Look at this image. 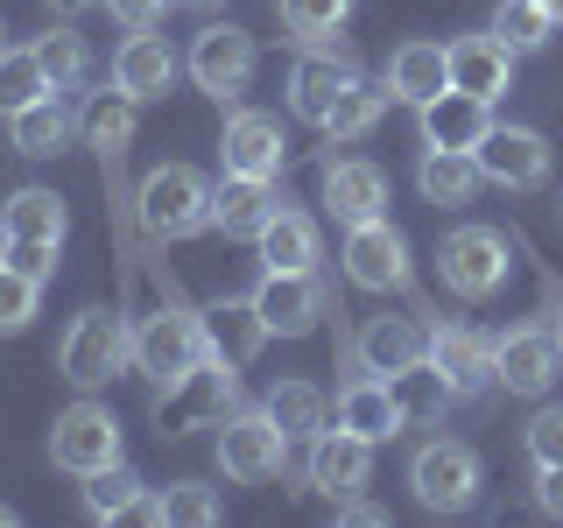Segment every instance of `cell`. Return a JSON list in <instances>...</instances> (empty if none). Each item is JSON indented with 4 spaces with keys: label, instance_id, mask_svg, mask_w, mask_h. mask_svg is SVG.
I'll list each match as a JSON object with an SVG mask.
<instances>
[{
    "label": "cell",
    "instance_id": "obj_9",
    "mask_svg": "<svg viewBox=\"0 0 563 528\" xmlns=\"http://www.w3.org/2000/svg\"><path fill=\"white\" fill-rule=\"evenodd\" d=\"M352 85H360V57L324 35V43H310L303 57H296V70H289V113L310 120V128H324L331 106H339Z\"/></svg>",
    "mask_w": 563,
    "mask_h": 528
},
{
    "label": "cell",
    "instance_id": "obj_2",
    "mask_svg": "<svg viewBox=\"0 0 563 528\" xmlns=\"http://www.w3.org/2000/svg\"><path fill=\"white\" fill-rule=\"evenodd\" d=\"M134 211H141V233L148 240H198L211 233V184L190 163H169V169H148L134 190Z\"/></svg>",
    "mask_w": 563,
    "mask_h": 528
},
{
    "label": "cell",
    "instance_id": "obj_42",
    "mask_svg": "<svg viewBox=\"0 0 563 528\" xmlns=\"http://www.w3.org/2000/svg\"><path fill=\"white\" fill-rule=\"evenodd\" d=\"M528 458L536 465H563V409H542L528 422Z\"/></svg>",
    "mask_w": 563,
    "mask_h": 528
},
{
    "label": "cell",
    "instance_id": "obj_24",
    "mask_svg": "<svg viewBox=\"0 0 563 528\" xmlns=\"http://www.w3.org/2000/svg\"><path fill=\"white\" fill-rule=\"evenodd\" d=\"M422 120V148H479L493 128V106L472 92H437L430 106H416Z\"/></svg>",
    "mask_w": 563,
    "mask_h": 528
},
{
    "label": "cell",
    "instance_id": "obj_11",
    "mask_svg": "<svg viewBox=\"0 0 563 528\" xmlns=\"http://www.w3.org/2000/svg\"><path fill=\"white\" fill-rule=\"evenodd\" d=\"M430 366L451 381L457 402H486L500 387V366H493V339L472 324H451V317H430Z\"/></svg>",
    "mask_w": 563,
    "mask_h": 528
},
{
    "label": "cell",
    "instance_id": "obj_48",
    "mask_svg": "<svg viewBox=\"0 0 563 528\" xmlns=\"http://www.w3.org/2000/svg\"><path fill=\"white\" fill-rule=\"evenodd\" d=\"M542 8H550V22H556V29H563V0H542Z\"/></svg>",
    "mask_w": 563,
    "mask_h": 528
},
{
    "label": "cell",
    "instance_id": "obj_23",
    "mask_svg": "<svg viewBox=\"0 0 563 528\" xmlns=\"http://www.w3.org/2000/svg\"><path fill=\"white\" fill-rule=\"evenodd\" d=\"M176 70H184V64H176V50L163 43V35H148V29H134L128 43L113 50V85L128 99H141V106H148V99H169L176 92Z\"/></svg>",
    "mask_w": 563,
    "mask_h": 528
},
{
    "label": "cell",
    "instance_id": "obj_35",
    "mask_svg": "<svg viewBox=\"0 0 563 528\" xmlns=\"http://www.w3.org/2000/svg\"><path fill=\"white\" fill-rule=\"evenodd\" d=\"M261 409H268V416H275V422H282V430H289V437H317V430H324V422H331V402L317 395L310 381H275Z\"/></svg>",
    "mask_w": 563,
    "mask_h": 528
},
{
    "label": "cell",
    "instance_id": "obj_10",
    "mask_svg": "<svg viewBox=\"0 0 563 528\" xmlns=\"http://www.w3.org/2000/svg\"><path fill=\"white\" fill-rule=\"evenodd\" d=\"M345 282L352 289H374V296H395L409 289L416 268H409V240L395 233V219H366V226H345Z\"/></svg>",
    "mask_w": 563,
    "mask_h": 528
},
{
    "label": "cell",
    "instance_id": "obj_37",
    "mask_svg": "<svg viewBox=\"0 0 563 528\" xmlns=\"http://www.w3.org/2000/svg\"><path fill=\"white\" fill-rule=\"evenodd\" d=\"M493 35H500L507 50H542L556 35V22H550V8H542V0H500V8H493Z\"/></svg>",
    "mask_w": 563,
    "mask_h": 528
},
{
    "label": "cell",
    "instance_id": "obj_17",
    "mask_svg": "<svg viewBox=\"0 0 563 528\" xmlns=\"http://www.w3.org/2000/svg\"><path fill=\"white\" fill-rule=\"evenodd\" d=\"M366 480H374V444L366 437H352V430H317L310 437V486L331 501V515H339V501H352Z\"/></svg>",
    "mask_w": 563,
    "mask_h": 528
},
{
    "label": "cell",
    "instance_id": "obj_40",
    "mask_svg": "<svg viewBox=\"0 0 563 528\" xmlns=\"http://www.w3.org/2000/svg\"><path fill=\"white\" fill-rule=\"evenodd\" d=\"M225 507H219V493H211L205 480H176L169 493H163V521H176V528H211Z\"/></svg>",
    "mask_w": 563,
    "mask_h": 528
},
{
    "label": "cell",
    "instance_id": "obj_46",
    "mask_svg": "<svg viewBox=\"0 0 563 528\" xmlns=\"http://www.w3.org/2000/svg\"><path fill=\"white\" fill-rule=\"evenodd\" d=\"M550 331H556V345H563V289L550 282Z\"/></svg>",
    "mask_w": 563,
    "mask_h": 528
},
{
    "label": "cell",
    "instance_id": "obj_43",
    "mask_svg": "<svg viewBox=\"0 0 563 528\" xmlns=\"http://www.w3.org/2000/svg\"><path fill=\"white\" fill-rule=\"evenodd\" d=\"M99 8L113 14V22H128V29H155V22H163V8H169V0H99Z\"/></svg>",
    "mask_w": 563,
    "mask_h": 528
},
{
    "label": "cell",
    "instance_id": "obj_33",
    "mask_svg": "<svg viewBox=\"0 0 563 528\" xmlns=\"http://www.w3.org/2000/svg\"><path fill=\"white\" fill-rule=\"evenodd\" d=\"M35 64H43L49 92H78L85 70H92V50H85L78 29H49V35H35Z\"/></svg>",
    "mask_w": 563,
    "mask_h": 528
},
{
    "label": "cell",
    "instance_id": "obj_29",
    "mask_svg": "<svg viewBox=\"0 0 563 528\" xmlns=\"http://www.w3.org/2000/svg\"><path fill=\"white\" fill-rule=\"evenodd\" d=\"M8 134H14V148L22 155H64L70 148V134H78V113L64 106V92H43L35 106H22V113H8Z\"/></svg>",
    "mask_w": 563,
    "mask_h": 528
},
{
    "label": "cell",
    "instance_id": "obj_25",
    "mask_svg": "<svg viewBox=\"0 0 563 528\" xmlns=\"http://www.w3.org/2000/svg\"><path fill=\"white\" fill-rule=\"evenodd\" d=\"M85 515L92 521H163V493H148L128 465H106L85 480Z\"/></svg>",
    "mask_w": 563,
    "mask_h": 528
},
{
    "label": "cell",
    "instance_id": "obj_36",
    "mask_svg": "<svg viewBox=\"0 0 563 528\" xmlns=\"http://www.w3.org/2000/svg\"><path fill=\"white\" fill-rule=\"evenodd\" d=\"M275 14H282V29H289V43H324V35H339L345 29V14H352V0H275Z\"/></svg>",
    "mask_w": 563,
    "mask_h": 528
},
{
    "label": "cell",
    "instance_id": "obj_7",
    "mask_svg": "<svg viewBox=\"0 0 563 528\" xmlns=\"http://www.w3.org/2000/svg\"><path fill=\"white\" fill-rule=\"evenodd\" d=\"M190 85H198L205 99H219V106H233L246 99V85H254V70H261V50H254V35L233 29V22H211L198 29V43H190Z\"/></svg>",
    "mask_w": 563,
    "mask_h": 528
},
{
    "label": "cell",
    "instance_id": "obj_20",
    "mask_svg": "<svg viewBox=\"0 0 563 528\" xmlns=\"http://www.w3.org/2000/svg\"><path fill=\"white\" fill-rule=\"evenodd\" d=\"M380 85H387V99H401V106H430L437 92H451V43H430V35L401 43L395 57H387Z\"/></svg>",
    "mask_w": 563,
    "mask_h": 528
},
{
    "label": "cell",
    "instance_id": "obj_13",
    "mask_svg": "<svg viewBox=\"0 0 563 528\" xmlns=\"http://www.w3.org/2000/svg\"><path fill=\"white\" fill-rule=\"evenodd\" d=\"M324 304H331V289H324L317 268H268L261 289H254V310H261V324H268L275 339H303V331H317Z\"/></svg>",
    "mask_w": 563,
    "mask_h": 528
},
{
    "label": "cell",
    "instance_id": "obj_52",
    "mask_svg": "<svg viewBox=\"0 0 563 528\" xmlns=\"http://www.w3.org/2000/svg\"><path fill=\"white\" fill-rule=\"evenodd\" d=\"M0 50H8V43H0Z\"/></svg>",
    "mask_w": 563,
    "mask_h": 528
},
{
    "label": "cell",
    "instance_id": "obj_21",
    "mask_svg": "<svg viewBox=\"0 0 563 528\" xmlns=\"http://www.w3.org/2000/svg\"><path fill=\"white\" fill-rule=\"evenodd\" d=\"M324 211L339 226H366V219H387V176L380 163H360V155H345V163H324Z\"/></svg>",
    "mask_w": 563,
    "mask_h": 528
},
{
    "label": "cell",
    "instance_id": "obj_6",
    "mask_svg": "<svg viewBox=\"0 0 563 528\" xmlns=\"http://www.w3.org/2000/svg\"><path fill=\"white\" fill-rule=\"evenodd\" d=\"M409 486H416V501L430 507V515H465V507L479 501V486H486V465H479V451L457 444V437H430V444L416 451V465H409Z\"/></svg>",
    "mask_w": 563,
    "mask_h": 528
},
{
    "label": "cell",
    "instance_id": "obj_47",
    "mask_svg": "<svg viewBox=\"0 0 563 528\" xmlns=\"http://www.w3.org/2000/svg\"><path fill=\"white\" fill-rule=\"evenodd\" d=\"M57 14H85V8H99V0H49Z\"/></svg>",
    "mask_w": 563,
    "mask_h": 528
},
{
    "label": "cell",
    "instance_id": "obj_12",
    "mask_svg": "<svg viewBox=\"0 0 563 528\" xmlns=\"http://www.w3.org/2000/svg\"><path fill=\"white\" fill-rule=\"evenodd\" d=\"M493 366H500V387H507V395L542 402L556 387V374H563V345H556L550 324H515V331H500V339H493Z\"/></svg>",
    "mask_w": 563,
    "mask_h": 528
},
{
    "label": "cell",
    "instance_id": "obj_5",
    "mask_svg": "<svg viewBox=\"0 0 563 528\" xmlns=\"http://www.w3.org/2000/svg\"><path fill=\"white\" fill-rule=\"evenodd\" d=\"M437 275H444V289L465 296V304L500 296L507 289V233H493V226H451V233L437 240Z\"/></svg>",
    "mask_w": 563,
    "mask_h": 528
},
{
    "label": "cell",
    "instance_id": "obj_41",
    "mask_svg": "<svg viewBox=\"0 0 563 528\" xmlns=\"http://www.w3.org/2000/svg\"><path fill=\"white\" fill-rule=\"evenodd\" d=\"M0 261L22 268L29 282H49V275H57V240H8V246H0Z\"/></svg>",
    "mask_w": 563,
    "mask_h": 528
},
{
    "label": "cell",
    "instance_id": "obj_15",
    "mask_svg": "<svg viewBox=\"0 0 563 528\" xmlns=\"http://www.w3.org/2000/svg\"><path fill=\"white\" fill-rule=\"evenodd\" d=\"M472 155H479L486 184H500V190H542L550 184V141L536 128H500V120H493Z\"/></svg>",
    "mask_w": 563,
    "mask_h": 528
},
{
    "label": "cell",
    "instance_id": "obj_16",
    "mask_svg": "<svg viewBox=\"0 0 563 528\" xmlns=\"http://www.w3.org/2000/svg\"><path fill=\"white\" fill-rule=\"evenodd\" d=\"M282 205H289V198H282L275 176H233V169H225L219 184H211V233L261 240V226H268Z\"/></svg>",
    "mask_w": 563,
    "mask_h": 528
},
{
    "label": "cell",
    "instance_id": "obj_44",
    "mask_svg": "<svg viewBox=\"0 0 563 528\" xmlns=\"http://www.w3.org/2000/svg\"><path fill=\"white\" fill-rule=\"evenodd\" d=\"M536 507L563 521V465H536Z\"/></svg>",
    "mask_w": 563,
    "mask_h": 528
},
{
    "label": "cell",
    "instance_id": "obj_3",
    "mask_svg": "<svg viewBox=\"0 0 563 528\" xmlns=\"http://www.w3.org/2000/svg\"><path fill=\"white\" fill-rule=\"evenodd\" d=\"M134 360V324H128V310H78L70 317V331H64V345H57V374L78 387V395H92V387H106L120 374V366Z\"/></svg>",
    "mask_w": 563,
    "mask_h": 528
},
{
    "label": "cell",
    "instance_id": "obj_38",
    "mask_svg": "<svg viewBox=\"0 0 563 528\" xmlns=\"http://www.w3.org/2000/svg\"><path fill=\"white\" fill-rule=\"evenodd\" d=\"M49 92L43 64H35V43L29 50H0V113H22V106H35Z\"/></svg>",
    "mask_w": 563,
    "mask_h": 528
},
{
    "label": "cell",
    "instance_id": "obj_50",
    "mask_svg": "<svg viewBox=\"0 0 563 528\" xmlns=\"http://www.w3.org/2000/svg\"><path fill=\"white\" fill-rule=\"evenodd\" d=\"M184 8H219V0H184Z\"/></svg>",
    "mask_w": 563,
    "mask_h": 528
},
{
    "label": "cell",
    "instance_id": "obj_26",
    "mask_svg": "<svg viewBox=\"0 0 563 528\" xmlns=\"http://www.w3.org/2000/svg\"><path fill=\"white\" fill-rule=\"evenodd\" d=\"M339 430L366 437V444H387V437H401V409H395V395H387L380 374H352V381L339 387Z\"/></svg>",
    "mask_w": 563,
    "mask_h": 528
},
{
    "label": "cell",
    "instance_id": "obj_22",
    "mask_svg": "<svg viewBox=\"0 0 563 528\" xmlns=\"http://www.w3.org/2000/svg\"><path fill=\"white\" fill-rule=\"evenodd\" d=\"M451 92H472V99H507L515 92V50L500 35H457L451 43Z\"/></svg>",
    "mask_w": 563,
    "mask_h": 528
},
{
    "label": "cell",
    "instance_id": "obj_18",
    "mask_svg": "<svg viewBox=\"0 0 563 528\" xmlns=\"http://www.w3.org/2000/svg\"><path fill=\"white\" fill-rule=\"evenodd\" d=\"M198 324H205V352H211V360H225L233 374H246V366L261 360V345L275 339V331L261 324L254 296H219V304L198 310Z\"/></svg>",
    "mask_w": 563,
    "mask_h": 528
},
{
    "label": "cell",
    "instance_id": "obj_8",
    "mask_svg": "<svg viewBox=\"0 0 563 528\" xmlns=\"http://www.w3.org/2000/svg\"><path fill=\"white\" fill-rule=\"evenodd\" d=\"M49 458H57L64 472H78V480H92V472L120 465V416L106 409V402H70V409L49 422Z\"/></svg>",
    "mask_w": 563,
    "mask_h": 528
},
{
    "label": "cell",
    "instance_id": "obj_39",
    "mask_svg": "<svg viewBox=\"0 0 563 528\" xmlns=\"http://www.w3.org/2000/svg\"><path fill=\"white\" fill-rule=\"evenodd\" d=\"M35 304H43V282H29L22 268H8V261H0V339L29 331L35 324Z\"/></svg>",
    "mask_w": 563,
    "mask_h": 528
},
{
    "label": "cell",
    "instance_id": "obj_49",
    "mask_svg": "<svg viewBox=\"0 0 563 528\" xmlns=\"http://www.w3.org/2000/svg\"><path fill=\"white\" fill-rule=\"evenodd\" d=\"M0 528H14V507H0Z\"/></svg>",
    "mask_w": 563,
    "mask_h": 528
},
{
    "label": "cell",
    "instance_id": "obj_14",
    "mask_svg": "<svg viewBox=\"0 0 563 528\" xmlns=\"http://www.w3.org/2000/svg\"><path fill=\"white\" fill-rule=\"evenodd\" d=\"M345 352H352V366L360 374H401V366H416V360H430V317H366L360 331L345 339Z\"/></svg>",
    "mask_w": 563,
    "mask_h": 528
},
{
    "label": "cell",
    "instance_id": "obj_4",
    "mask_svg": "<svg viewBox=\"0 0 563 528\" xmlns=\"http://www.w3.org/2000/svg\"><path fill=\"white\" fill-rule=\"evenodd\" d=\"M289 444L296 437L282 430L268 409H233L219 422V472L233 486H268V480H282V465H289Z\"/></svg>",
    "mask_w": 563,
    "mask_h": 528
},
{
    "label": "cell",
    "instance_id": "obj_51",
    "mask_svg": "<svg viewBox=\"0 0 563 528\" xmlns=\"http://www.w3.org/2000/svg\"><path fill=\"white\" fill-rule=\"evenodd\" d=\"M0 246H8V226H0Z\"/></svg>",
    "mask_w": 563,
    "mask_h": 528
},
{
    "label": "cell",
    "instance_id": "obj_34",
    "mask_svg": "<svg viewBox=\"0 0 563 528\" xmlns=\"http://www.w3.org/2000/svg\"><path fill=\"white\" fill-rule=\"evenodd\" d=\"M380 113H387V85H366V78H360L339 106H331L324 141H331V148H345V141H366V134L380 128Z\"/></svg>",
    "mask_w": 563,
    "mask_h": 528
},
{
    "label": "cell",
    "instance_id": "obj_19",
    "mask_svg": "<svg viewBox=\"0 0 563 528\" xmlns=\"http://www.w3.org/2000/svg\"><path fill=\"white\" fill-rule=\"evenodd\" d=\"M219 163L233 176H282V163H289L282 120L275 113H233L225 134H219Z\"/></svg>",
    "mask_w": 563,
    "mask_h": 528
},
{
    "label": "cell",
    "instance_id": "obj_45",
    "mask_svg": "<svg viewBox=\"0 0 563 528\" xmlns=\"http://www.w3.org/2000/svg\"><path fill=\"white\" fill-rule=\"evenodd\" d=\"M339 521H352V528H380L387 507H374V501H360V493H352V501H339Z\"/></svg>",
    "mask_w": 563,
    "mask_h": 528
},
{
    "label": "cell",
    "instance_id": "obj_27",
    "mask_svg": "<svg viewBox=\"0 0 563 528\" xmlns=\"http://www.w3.org/2000/svg\"><path fill=\"white\" fill-rule=\"evenodd\" d=\"M387 381V395H395V409H401V430H430V422H444L451 409V381L437 374L430 360H416V366H401V374H380Z\"/></svg>",
    "mask_w": 563,
    "mask_h": 528
},
{
    "label": "cell",
    "instance_id": "obj_31",
    "mask_svg": "<svg viewBox=\"0 0 563 528\" xmlns=\"http://www.w3.org/2000/svg\"><path fill=\"white\" fill-rule=\"evenodd\" d=\"M261 261L268 268H317L324 261V240H317V219L296 205H282L268 226H261Z\"/></svg>",
    "mask_w": 563,
    "mask_h": 528
},
{
    "label": "cell",
    "instance_id": "obj_30",
    "mask_svg": "<svg viewBox=\"0 0 563 528\" xmlns=\"http://www.w3.org/2000/svg\"><path fill=\"white\" fill-rule=\"evenodd\" d=\"M134 120H141V99H128L120 85H106V92L85 99L78 134H85V148H92V155H128L134 148Z\"/></svg>",
    "mask_w": 563,
    "mask_h": 528
},
{
    "label": "cell",
    "instance_id": "obj_28",
    "mask_svg": "<svg viewBox=\"0 0 563 528\" xmlns=\"http://www.w3.org/2000/svg\"><path fill=\"white\" fill-rule=\"evenodd\" d=\"M479 184H486V169H479V155H472V148H430L416 163V190L430 205H451L457 211V205L479 198Z\"/></svg>",
    "mask_w": 563,
    "mask_h": 528
},
{
    "label": "cell",
    "instance_id": "obj_32",
    "mask_svg": "<svg viewBox=\"0 0 563 528\" xmlns=\"http://www.w3.org/2000/svg\"><path fill=\"white\" fill-rule=\"evenodd\" d=\"M0 226H8V240H57L70 233V211L57 190H43V184H22L8 205H0Z\"/></svg>",
    "mask_w": 563,
    "mask_h": 528
},
{
    "label": "cell",
    "instance_id": "obj_1",
    "mask_svg": "<svg viewBox=\"0 0 563 528\" xmlns=\"http://www.w3.org/2000/svg\"><path fill=\"white\" fill-rule=\"evenodd\" d=\"M233 409H240V374L205 352V360L184 366L176 381H155L148 422H155V437L169 444V437H190V430H219Z\"/></svg>",
    "mask_w": 563,
    "mask_h": 528
}]
</instances>
